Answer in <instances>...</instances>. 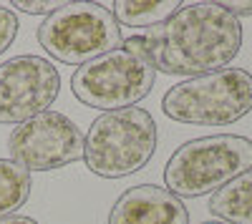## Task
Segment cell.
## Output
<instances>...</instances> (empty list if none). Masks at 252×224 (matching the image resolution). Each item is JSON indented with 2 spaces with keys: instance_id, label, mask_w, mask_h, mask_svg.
<instances>
[{
  "instance_id": "cell-10",
  "label": "cell",
  "mask_w": 252,
  "mask_h": 224,
  "mask_svg": "<svg viewBox=\"0 0 252 224\" xmlns=\"http://www.w3.org/2000/svg\"><path fill=\"white\" fill-rule=\"evenodd\" d=\"M209 212L222 224H252V169L217 189L209 199Z\"/></svg>"
},
{
  "instance_id": "cell-14",
  "label": "cell",
  "mask_w": 252,
  "mask_h": 224,
  "mask_svg": "<svg viewBox=\"0 0 252 224\" xmlns=\"http://www.w3.org/2000/svg\"><path fill=\"white\" fill-rule=\"evenodd\" d=\"M13 8H18L20 13H28V15H51L56 13L63 0H43V3H26V0H13L10 3Z\"/></svg>"
},
{
  "instance_id": "cell-3",
  "label": "cell",
  "mask_w": 252,
  "mask_h": 224,
  "mask_svg": "<svg viewBox=\"0 0 252 224\" xmlns=\"http://www.w3.org/2000/svg\"><path fill=\"white\" fill-rule=\"evenodd\" d=\"M157 151V121L146 109L101 113L83 144V161L101 179H124L141 171Z\"/></svg>"
},
{
  "instance_id": "cell-17",
  "label": "cell",
  "mask_w": 252,
  "mask_h": 224,
  "mask_svg": "<svg viewBox=\"0 0 252 224\" xmlns=\"http://www.w3.org/2000/svg\"><path fill=\"white\" fill-rule=\"evenodd\" d=\"M202 224H222V222H202Z\"/></svg>"
},
{
  "instance_id": "cell-4",
  "label": "cell",
  "mask_w": 252,
  "mask_h": 224,
  "mask_svg": "<svg viewBox=\"0 0 252 224\" xmlns=\"http://www.w3.org/2000/svg\"><path fill=\"white\" fill-rule=\"evenodd\" d=\"M161 111L189 126H229L252 111V73L224 68L187 78L164 93Z\"/></svg>"
},
{
  "instance_id": "cell-12",
  "label": "cell",
  "mask_w": 252,
  "mask_h": 224,
  "mask_svg": "<svg viewBox=\"0 0 252 224\" xmlns=\"http://www.w3.org/2000/svg\"><path fill=\"white\" fill-rule=\"evenodd\" d=\"M182 3L177 0H119L114 3V18L119 20V26H129V28H154L159 23H164Z\"/></svg>"
},
{
  "instance_id": "cell-9",
  "label": "cell",
  "mask_w": 252,
  "mask_h": 224,
  "mask_svg": "<svg viewBox=\"0 0 252 224\" xmlns=\"http://www.w3.org/2000/svg\"><path fill=\"white\" fill-rule=\"evenodd\" d=\"M109 224H189V212L169 189L136 184L114 201Z\"/></svg>"
},
{
  "instance_id": "cell-16",
  "label": "cell",
  "mask_w": 252,
  "mask_h": 224,
  "mask_svg": "<svg viewBox=\"0 0 252 224\" xmlns=\"http://www.w3.org/2000/svg\"><path fill=\"white\" fill-rule=\"evenodd\" d=\"M0 224H38L33 217H26V214H10L5 219H0Z\"/></svg>"
},
{
  "instance_id": "cell-7",
  "label": "cell",
  "mask_w": 252,
  "mask_h": 224,
  "mask_svg": "<svg viewBox=\"0 0 252 224\" xmlns=\"http://www.w3.org/2000/svg\"><path fill=\"white\" fill-rule=\"evenodd\" d=\"M86 136L61 111L38 113L8 136L10 161L28 171H56L83 159Z\"/></svg>"
},
{
  "instance_id": "cell-13",
  "label": "cell",
  "mask_w": 252,
  "mask_h": 224,
  "mask_svg": "<svg viewBox=\"0 0 252 224\" xmlns=\"http://www.w3.org/2000/svg\"><path fill=\"white\" fill-rule=\"evenodd\" d=\"M18 15L10 10V8H3L0 5V56H3L18 35Z\"/></svg>"
},
{
  "instance_id": "cell-15",
  "label": "cell",
  "mask_w": 252,
  "mask_h": 224,
  "mask_svg": "<svg viewBox=\"0 0 252 224\" xmlns=\"http://www.w3.org/2000/svg\"><path fill=\"white\" fill-rule=\"evenodd\" d=\"M220 5H222L227 13H232L237 20H240L242 15H245V18L252 15V3H220Z\"/></svg>"
},
{
  "instance_id": "cell-1",
  "label": "cell",
  "mask_w": 252,
  "mask_h": 224,
  "mask_svg": "<svg viewBox=\"0 0 252 224\" xmlns=\"http://www.w3.org/2000/svg\"><path fill=\"white\" fill-rule=\"evenodd\" d=\"M242 48V26L220 3H182L164 23L144 30L141 53L154 71L207 76L224 71Z\"/></svg>"
},
{
  "instance_id": "cell-8",
  "label": "cell",
  "mask_w": 252,
  "mask_h": 224,
  "mask_svg": "<svg viewBox=\"0 0 252 224\" xmlns=\"http://www.w3.org/2000/svg\"><path fill=\"white\" fill-rule=\"evenodd\" d=\"M61 93L58 68L43 56H15L0 66V124L46 113Z\"/></svg>"
},
{
  "instance_id": "cell-2",
  "label": "cell",
  "mask_w": 252,
  "mask_h": 224,
  "mask_svg": "<svg viewBox=\"0 0 252 224\" xmlns=\"http://www.w3.org/2000/svg\"><path fill=\"white\" fill-rule=\"evenodd\" d=\"M252 169V139L215 134L182 144L164 167V184L179 199L215 194Z\"/></svg>"
},
{
  "instance_id": "cell-11",
  "label": "cell",
  "mask_w": 252,
  "mask_h": 224,
  "mask_svg": "<svg viewBox=\"0 0 252 224\" xmlns=\"http://www.w3.org/2000/svg\"><path fill=\"white\" fill-rule=\"evenodd\" d=\"M31 171L10 159H0V219L23 209V204L31 199Z\"/></svg>"
},
{
  "instance_id": "cell-5",
  "label": "cell",
  "mask_w": 252,
  "mask_h": 224,
  "mask_svg": "<svg viewBox=\"0 0 252 224\" xmlns=\"http://www.w3.org/2000/svg\"><path fill=\"white\" fill-rule=\"evenodd\" d=\"M38 43L66 66H86L121 46V26L101 3H63L38 26Z\"/></svg>"
},
{
  "instance_id": "cell-6",
  "label": "cell",
  "mask_w": 252,
  "mask_h": 224,
  "mask_svg": "<svg viewBox=\"0 0 252 224\" xmlns=\"http://www.w3.org/2000/svg\"><path fill=\"white\" fill-rule=\"evenodd\" d=\"M154 81L157 71L144 56L116 48L76 68L71 91L83 106L106 113L136 106L152 93Z\"/></svg>"
}]
</instances>
